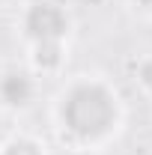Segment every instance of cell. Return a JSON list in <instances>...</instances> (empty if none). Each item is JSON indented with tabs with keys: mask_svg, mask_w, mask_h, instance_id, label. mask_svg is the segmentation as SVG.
Returning a JSON list of instances; mask_svg holds the SVG:
<instances>
[{
	"mask_svg": "<svg viewBox=\"0 0 152 155\" xmlns=\"http://www.w3.org/2000/svg\"><path fill=\"white\" fill-rule=\"evenodd\" d=\"M140 3H143V6H149V9H152V0H140Z\"/></svg>",
	"mask_w": 152,
	"mask_h": 155,
	"instance_id": "cell-5",
	"label": "cell"
},
{
	"mask_svg": "<svg viewBox=\"0 0 152 155\" xmlns=\"http://www.w3.org/2000/svg\"><path fill=\"white\" fill-rule=\"evenodd\" d=\"M3 155H39V149L33 146V143H27V140H15V143L6 146Z\"/></svg>",
	"mask_w": 152,
	"mask_h": 155,
	"instance_id": "cell-4",
	"label": "cell"
},
{
	"mask_svg": "<svg viewBox=\"0 0 152 155\" xmlns=\"http://www.w3.org/2000/svg\"><path fill=\"white\" fill-rule=\"evenodd\" d=\"M27 30L39 42V54H54L57 57V42L66 33V15L51 3H36L27 15Z\"/></svg>",
	"mask_w": 152,
	"mask_h": 155,
	"instance_id": "cell-2",
	"label": "cell"
},
{
	"mask_svg": "<svg viewBox=\"0 0 152 155\" xmlns=\"http://www.w3.org/2000/svg\"><path fill=\"white\" fill-rule=\"evenodd\" d=\"M60 116L63 128H69L75 137L93 140L116 125V98L101 84H78L63 98Z\"/></svg>",
	"mask_w": 152,
	"mask_h": 155,
	"instance_id": "cell-1",
	"label": "cell"
},
{
	"mask_svg": "<svg viewBox=\"0 0 152 155\" xmlns=\"http://www.w3.org/2000/svg\"><path fill=\"white\" fill-rule=\"evenodd\" d=\"M30 93H33V84H30V78L24 75V72L3 75V81H0V96L6 98L9 104H27Z\"/></svg>",
	"mask_w": 152,
	"mask_h": 155,
	"instance_id": "cell-3",
	"label": "cell"
}]
</instances>
